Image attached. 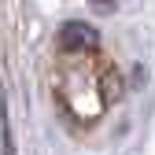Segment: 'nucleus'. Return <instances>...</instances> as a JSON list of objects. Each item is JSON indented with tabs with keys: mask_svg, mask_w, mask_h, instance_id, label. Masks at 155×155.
<instances>
[{
	"mask_svg": "<svg viewBox=\"0 0 155 155\" xmlns=\"http://www.w3.org/2000/svg\"><path fill=\"white\" fill-rule=\"evenodd\" d=\"M92 4H96V8H111L114 0H92Z\"/></svg>",
	"mask_w": 155,
	"mask_h": 155,
	"instance_id": "nucleus-2",
	"label": "nucleus"
},
{
	"mask_svg": "<svg viewBox=\"0 0 155 155\" xmlns=\"http://www.w3.org/2000/svg\"><path fill=\"white\" fill-rule=\"evenodd\" d=\"M63 48L67 52H96V37L85 22H70V26H63Z\"/></svg>",
	"mask_w": 155,
	"mask_h": 155,
	"instance_id": "nucleus-1",
	"label": "nucleus"
}]
</instances>
